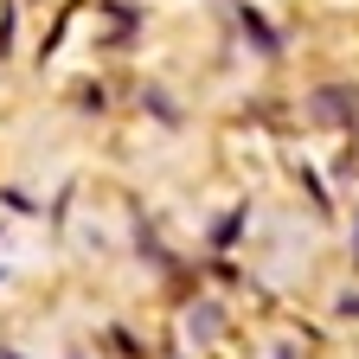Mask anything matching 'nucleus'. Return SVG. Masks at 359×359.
<instances>
[]
</instances>
